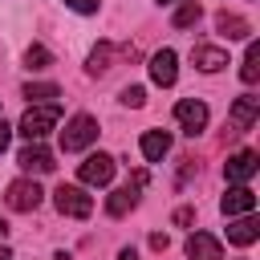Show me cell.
Listing matches in <instances>:
<instances>
[{
  "instance_id": "cell-17",
  "label": "cell",
  "mask_w": 260,
  "mask_h": 260,
  "mask_svg": "<svg viewBox=\"0 0 260 260\" xmlns=\"http://www.w3.org/2000/svg\"><path fill=\"white\" fill-rule=\"evenodd\" d=\"M228 240H232L236 248H248V244H256V240H260V228H256V219H252V215H244V219L228 223Z\"/></svg>"
},
{
  "instance_id": "cell-28",
  "label": "cell",
  "mask_w": 260,
  "mask_h": 260,
  "mask_svg": "<svg viewBox=\"0 0 260 260\" xmlns=\"http://www.w3.org/2000/svg\"><path fill=\"white\" fill-rule=\"evenodd\" d=\"M118 260H138V256H134V252H130V248H126V252H122V256H118Z\"/></svg>"
},
{
  "instance_id": "cell-10",
  "label": "cell",
  "mask_w": 260,
  "mask_h": 260,
  "mask_svg": "<svg viewBox=\"0 0 260 260\" xmlns=\"http://www.w3.org/2000/svg\"><path fill=\"white\" fill-rule=\"evenodd\" d=\"M219 207H223V215H252L256 211V195H252V187L236 183V187H228V195L219 199Z\"/></svg>"
},
{
  "instance_id": "cell-19",
  "label": "cell",
  "mask_w": 260,
  "mask_h": 260,
  "mask_svg": "<svg viewBox=\"0 0 260 260\" xmlns=\"http://www.w3.org/2000/svg\"><path fill=\"white\" fill-rule=\"evenodd\" d=\"M110 61H114V45H110V41H102V45L89 53V65H85V69L98 77V73H110Z\"/></svg>"
},
{
  "instance_id": "cell-25",
  "label": "cell",
  "mask_w": 260,
  "mask_h": 260,
  "mask_svg": "<svg viewBox=\"0 0 260 260\" xmlns=\"http://www.w3.org/2000/svg\"><path fill=\"white\" fill-rule=\"evenodd\" d=\"M191 219H195V211H191V207H179V211H175V223H179V228H187Z\"/></svg>"
},
{
  "instance_id": "cell-21",
  "label": "cell",
  "mask_w": 260,
  "mask_h": 260,
  "mask_svg": "<svg viewBox=\"0 0 260 260\" xmlns=\"http://www.w3.org/2000/svg\"><path fill=\"white\" fill-rule=\"evenodd\" d=\"M199 16H203L199 0H183V4L175 8V16H171V20H175V28H191V24L199 20Z\"/></svg>"
},
{
  "instance_id": "cell-22",
  "label": "cell",
  "mask_w": 260,
  "mask_h": 260,
  "mask_svg": "<svg viewBox=\"0 0 260 260\" xmlns=\"http://www.w3.org/2000/svg\"><path fill=\"white\" fill-rule=\"evenodd\" d=\"M49 61H53V53L45 45H28V53H24V65L28 69H49Z\"/></svg>"
},
{
  "instance_id": "cell-12",
  "label": "cell",
  "mask_w": 260,
  "mask_h": 260,
  "mask_svg": "<svg viewBox=\"0 0 260 260\" xmlns=\"http://www.w3.org/2000/svg\"><path fill=\"white\" fill-rule=\"evenodd\" d=\"M16 162H20V167H24L28 175H49V171L57 167V162H53V154H49V150H45L41 142H28V146H24L20 154H16Z\"/></svg>"
},
{
  "instance_id": "cell-24",
  "label": "cell",
  "mask_w": 260,
  "mask_h": 260,
  "mask_svg": "<svg viewBox=\"0 0 260 260\" xmlns=\"http://www.w3.org/2000/svg\"><path fill=\"white\" fill-rule=\"evenodd\" d=\"M73 12H98V0H65Z\"/></svg>"
},
{
  "instance_id": "cell-31",
  "label": "cell",
  "mask_w": 260,
  "mask_h": 260,
  "mask_svg": "<svg viewBox=\"0 0 260 260\" xmlns=\"http://www.w3.org/2000/svg\"><path fill=\"white\" fill-rule=\"evenodd\" d=\"M162 4H175V0H162Z\"/></svg>"
},
{
  "instance_id": "cell-23",
  "label": "cell",
  "mask_w": 260,
  "mask_h": 260,
  "mask_svg": "<svg viewBox=\"0 0 260 260\" xmlns=\"http://www.w3.org/2000/svg\"><path fill=\"white\" fill-rule=\"evenodd\" d=\"M122 102H126V106H134V110H138V106H142V102H146V89H142V85H126V89H122Z\"/></svg>"
},
{
  "instance_id": "cell-30",
  "label": "cell",
  "mask_w": 260,
  "mask_h": 260,
  "mask_svg": "<svg viewBox=\"0 0 260 260\" xmlns=\"http://www.w3.org/2000/svg\"><path fill=\"white\" fill-rule=\"evenodd\" d=\"M4 232H8V223H4V219H0V236H4Z\"/></svg>"
},
{
  "instance_id": "cell-29",
  "label": "cell",
  "mask_w": 260,
  "mask_h": 260,
  "mask_svg": "<svg viewBox=\"0 0 260 260\" xmlns=\"http://www.w3.org/2000/svg\"><path fill=\"white\" fill-rule=\"evenodd\" d=\"M0 260H12V252H8V248H0Z\"/></svg>"
},
{
  "instance_id": "cell-13",
  "label": "cell",
  "mask_w": 260,
  "mask_h": 260,
  "mask_svg": "<svg viewBox=\"0 0 260 260\" xmlns=\"http://www.w3.org/2000/svg\"><path fill=\"white\" fill-rule=\"evenodd\" d=\"M187 256H191V260H223V248H219V240H215V236L195 232V236L187 240Z\"/></svg>"
},
{
  "instance_id": "cell-4",
  "label": "cell",
  "mask_w": 260,
  "mask_h": 260,
  "mask_svg": "<svg viewBox=\"0 0 260 260\" xmlns=\"http://www.w3.org/2000/svg\"><path fill=\"white\" fill-rule=\"evenodd\" d=\"M256 118H260V98L240 93V98L232 102V110H228V134H244V130H252Z\"/></svg>"
},
{
  "instance_id": "cell-5",
  "label": "cell",
  "mask_w": 260,
  "mask_h": 260,
  "mask_svg": "<svg viewBox=\"0 0 260 260\" xmlns=\"http://www.w3.org/2000/svg\"><path fill=\"white\" fill-rule=\"evenodd\" d=\"M41 199H45V191H41L32 179H16V183H8V195H4V203H8L12 211H37Z\"/></svg>"
},
{
  "instance_id": "cell-9",
  "label": "cell",
  "mask_w": 260,
  "mask_h": 260,
  "mask_svg": "<svg viewBox=\"0 0 260 260\" xmlns=\"http://www.w3.org/2000/svg\"><path fill=\"white\" fill-rule=\"evenodd\" d=\"M142 183H146V175L138 171V175H134V183L118 187V191H114V195L106 199V211H110V215H126V211H130V207L138 203V191H142Z\"/></svg>"
},
{
  "instance_id": "cell-1",
  "label": "cell",
  "mask_w": 260,
  "mask_h": 260,
  "mask_svg": "<svg viewBox=\"0 0 260 260\" xmlns=\"http://www.w3.org/2000/svg\"><path fill=\"white\" fill-rule=\"evenodd\" d=\"M57 118H61V106H57V102H49V106H28L16 130H20L28 142H41V138L57 126Z\"/></svg>"
},
{
  "instance_id": "cell-26",
  "label": "cell",
  "mask_w": 260,
  "mask_h": 260,
  "mask_svg": "<svg viewBox=\"0 0 260 260\" xmlns=\"http://www.w3.org/2000/svg\"><path fill=\"white\" fill-rule=\"evenodd\" d=\"M167 244H171V240H167L162 232H154V236H150V248H158V252H167Z\"/></svg>"
},
{
  "instance_id": "cell-20",
  "label": "cell",
  "mask_w": 260,
  "mask_h": 260,
  "mask_svg": "<svg viewBox=\"0 0 260 260\" xmlns=\"http://www.w3.org/2000/svg\"><path fill=\"white\" fill-rule=\"evenodd\" d=\"M24 98H28V102H41V106H49L53 98H61V89H57L53 81H28V85H24Z\"/></svg>"
},
{
  "instance_id": "cell-3",
  "label": "cell",
  "mask_w": 260,
  "mask_h": 260,
  "mask_svg": "<svg viewBox=\"0 0 260 260\" xmlns=\"http://www.w3.org/2000/svg\"><path fill=\"white\" fill-rule=\"evenodd\" d=\"M53 203H57L61 215H73V219H89V211H93V199L81 187H73V183H61L53 191Z\"/></svg>"
},
{
  "instance_id": "cell-16",
  "label": "cell",
  "mask_w": 260,
  "mask_h": 260,
  "mask_svg": "<svg viewBox=\"0 0 260 260\" xmlns=\"http://www.w3.org/2000/svg\"><path fill=\"white\" fill-rule=\"evenodd\" d=\"M167 150H171V134L167 130H146L142 134V158L146 162H158Z\"/></svg>"
},
{
  "instance_id": "cell-18",
  "label": "cell",
  "mask_w": 260,
  "mask_h": 260,
  "mask_svg": "<svg viewBox=\"0 0 260 260\" xmlns=\"http://www.w3.org/2000/svg\"><path fill=\"white\" fill-rule=\"evenodd\" d=\"M256 77H260V45L248 41V53H244V65H240V81L256 85Z\"/></svg>"
},
{
  "instance_id": "cell-11",
  "label": "cell",
  "mask_w": 260,
  "mask_h": 260,
  "mask_svg": "<svg viewBox=\"0 0 260 260\" xmlns=\"http://www.w3.org/2000/svg\"><path fill=\"white\" fill-rule=\"evenodd\" d=\"M175 77H179V57H175V49L154 53V57H150V81H154V85H175Z\"/></svg>"
},
{
  "instance_id": "cell-2",
  "label": "cell",
  "mask_w": 260,
  "mask_h": 260,
  "mask_svg": "<svg viewBox=\"0 0 260 260\" xmlns=\"http://www.w3.org/2000/svg\"><path fill=\"white\" fill-rule=\"evenodd\" d=\"M89 142H98V118L73 114V118L65 122V130H61V150H65V154H77V150H85Z\"/></svg>"
},
{
  "instance_id": "cell-15",
  "label": "cell",
  "mask_w": 260,
  "mask_h": 260,
  "mask_svg": "<svg viewBox=\"0 0 260 260\" xmlns=\"http://www.w3.org/2000/svg\"><path fill=\"white\" fill-rule=\"evenodd\" d=\"M215 28H219L228 41H244V37H252V24H248L244 16H236V12H219V16H215Z\"/></svg>"
},
{
  "instance_id": "cell-27",
  "label": "cell",
  "mask_w": 260,
  "mask_h": 260,
  "mask_svg": "<svg viewBox=\"0 0 260 260\" xmlns=\"http://www.w3.org/2000/svg\"><path fill=\"white\" fill-rule=\"evenodd\" d=\"M8 138H12V126H8V122H4V118H0V150H4V146H8Z\"/></svg>"
},
{
  "instance_id": "cell-14",
  "label": "cell",
  "mask_w": 260,
  "mask_h": 260,
  "mask_svg": "<svg viewBox=\"0 0 260 260\" xmlns=\"http://www.w3.org/2000/svg\"><path fill=\"white\" fill-rule=\"evenodd\" d=\"M191 61H195V69L215 73V69H223V65H228V53H223V49H215V45H195V49H191Z\"/></svg>"
},
{
  "instance_id": "cell-8",
  "label": "cell",
  "mask_w": 260,
  "mask_h": 260,
  "mask_svg": "<svg viewBox=\"0 0 260 260\" xmlns=\"http://www.w3.org/2000/svg\"><path fill=\"white\" fill-rule=\"evenodd\" d=\"M256 171H260V154H256V150H236V154L223 162L228 183H248Z\"/></svg>"
},
{
  "instance_id": "cell-7",
  "label": "cell",
  "mask_w": 260,
  "mask_h": 260,
  "mask_svg": "<svg viewBox=\"0 0 260 260\" xmlns=\"http://www.w3.org/2000/svg\"><path fill=\"white\" fill-rule=\"evenodd\" d=\"M77 179H81V183H89V187H106V183L114 179V158H110V154H102V150H98V154H89V158L77 167Z\"/></svg>"
},
{
  "instance_id": "cell-6",
  "label": "cell",
  "mask_w": 260,
  "mask_h": 260,
  "mask_svg": "<svg viewBox=\"0 0 260 260\" xmlns=\"http://www.w3.org/2000/svg\"><path fill=\"white\" fill-rule=\"evenodd\" d=\"M175 122L183 126V134H199L203 126H207V106L199 102V98H183V102H175Z\"/></svg>"
}]
</instances>
